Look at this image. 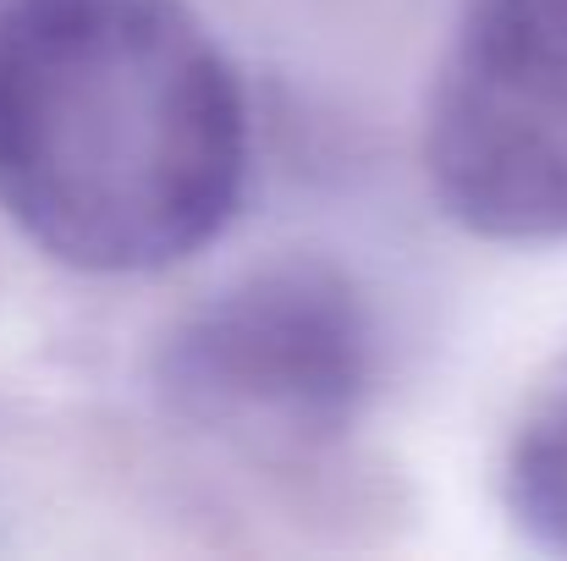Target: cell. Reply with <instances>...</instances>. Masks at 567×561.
Returning a JSON list of instances; mask_svg holds the SVG:
<instances>
[{
    "instance_id": "6da1fadb",
    "label": "cell",
    "mask_w": 567,
    "mask_h": 561,
    "mask_svg": "<svg viewBox=\"0 0 567 561\" xmlns=\"http://www.w3.org/2000/svg\"><path fill=\"white\" fill-rule=\"evenodd\" d=\"M248 183V100L183 0L0 6V209L55 264L166 270Z\"/></svg>"
},
{
    "instance_id": "7a4b0ae2",
    "label": "cell",
    "mask_w": 567,
    "mask_h": 561,
    "mask_svg": "<svg viewBox=\"0 0 567 561\" xmlns=\"http://www.w3.org/2000/svg\"><path fill=\"white\" fill-rule=\"evenodd\" d=\"M155 396L198 435L248 451H309L359 424L380 385L370 298L331 259L259 264L155 347Z\"/></svg>"
},
{
    "instance_id": "3957f363",
    "label": "cell",
    "mask_w": 567,
    "mask_h": 561,
    "mask_svg": "<svg viewBox=\"0 0 567 561\" xmlns=\"http://www.w3.org/2000/svg\"><path fill=\"white\" fill-rule=\"evenodd\" d=\"M435 204L491 242H567V0H468L424 116Z\"/></svg>"
},
{
    "instance_id": "277c9868",
    "label": "cell",
    "mask_w": 567,
    "mask_h": 561,
    "mask_svg": "<svg viewBox=\"0 0 567 561\" xmlns=\"http://www.w3.org/2000/svg\"><path fill=\"white\" fill-rule=\"evenodd\" d=\"M502 496L513 523L567 557V359L551 370V380L535 391L502 468Z\"/></svg>"
}]
</instances>
